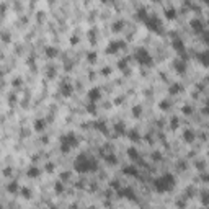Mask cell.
Masks as SVG:
<instances>
[{
	"label": "cell",
	"instance_id": "1",
	"mask_svg": "<svg viewBox=\"0 0 209 209\" xmlns=\"http://www.w3.org/2000/svg\"><path fill=\"white\" fill-rule=\"evenodd\" d=\"M175 186V176L172 173H163L154 180V189L157 193H167Z\"/></svg>",
	"mask_w": 209,
	"mask_h": 209
},
{
	"label": "cell",
	"instance_id": "2",
	"mask_svg": "<svg viewBox=\"0 0 209 209\" xmlns=\"http://www.w3.org/2000/svg\"><path fill=\"white\" fill-rule=\"evenodd\" d=\"M75 170L79 173H88V172H97L98 170V163L95 159L87 155H80L77 160H75Z\"/></svg>",
	"mask_w": 209,
	"mask_h": 209
},
{
	"label": "cell",
	"instance_id": "3",
	"mask_svg": "<svg viewBox=\"0 0 209 209\" xmlns=\"http://www.w3.org/2000/svg\"><path fill=\"white\" fill-rule=\"evenodd\" d=\"M77 144H79V137H77V134H75L74 131H69V132H66V134L61 137V149H62V152H69L70 149H74Z\"/></svg>",
	"mask_w": 209,
	"mask_h": 209
},
{
	"label": "cell",
	"instance_id": "4",
	"mask_svg": "<svg viewBox=\"0 0 209 209\" xmlns=\"http://www.w3.org/2000/svg\"><path fill=\"white\" fill-rule=\"evenodd\" d=\"M136 61L139 62V64H142V66H150L154 59H152V56L145 49H139L136 52Z\"/></svg>",
	"mask_w": 209,
	"mask_h": 209
},
{
	"label": "cell",
	"instance_id": "5",
	"mask_svg": "<svg viewBox=\"0 0 209 209\" xmlns=\"http://www.w3.org/2000/svg\"><path fill=\"white\" fill-rule=\"evenodd\" d=\"M41 175V170H39V167H36V165H31L28 170H26V176L28 178H38V176Z\"/></svg>",
	"mask_w": 209,
	"mask_h": 209
},
{
	"label": "cell",
	"instance_id": "6",
	"mask_svg": "<svg viewBox=\"0 0 209 209\" xmlns=\"http://www.w3.org/2000/svg\"><path fill=\"white\" fill-rule=\"evenodd\" d=\"M123 173L124 175H131V176H139V170L134 167V165H126L124 168H123Z\"/></svg>",
	"mask_w": 209,
	"mask_h": 209
},
{
	"label": "cell",
	"instance_id": "7",
	"mask_svg": "<svg viewBox=\"0 0 209 209\" xmlns=\"http://www.w3.org/2000/svg\"><path fill=\"white\" fill-rule=\"evenodd\" d=\"M46 124H48V121L46 119H36L34 121V131H38V132H41V131H44V128H46Z\"/></svg>",
	"mask_w": 209,
	"mask_h": 209
},
{
	"label": "cell",
	"instance_id": "8",
	"mask_svg": "<svg viewBox=\"0 0 209 209\" xmlns=\"http://www.w3.org/2000/svg\"><path fill=\"white\" fill-rule=\"evenodd\" d=\"M61 93L64 95V97H70L72 95V85L70 84H62L61 85Z\"/></svg>",
	"mask_w": 209,
	"mask_h": 209
},
{
	"label": "cell",
	"instance_id": "9",
	"mask_svg": "<svg viewBox=\"0 0 209 209\" xmlns=\"http://www.w3.org/2000/svg\"><path fill=\"white\" fill-rule=\"evenodd\" d=\"M173 48L178 51V54H183V52H185V44H183V41L178 39V38H176V39L173 41Z\"/></svg>",
	"mask_w": 209,
	"mask_h": 209
},
{
	"label": "cell",
	"instance_id": "10",
	"mask_svg": "<svg viewBox=\"0 0 209 209\" xmlns=\"http://www.w3.org/2000/svg\"><path fill=\"white\" fill-rule=\"evenodd\" d=\"M123 46V43H118V41H113L111 44H110V46L108 48H106V52H108V54H113V52H115V51L116 49H119V48H121Z\"/></svg>",
	"mask_w": 209,
	"mask_h": 209
},
{
	"label": "cell",
	"instance_id": "11",
	"mask_svg": "<svg viewBox=\"0 0 209 209\" xmlns=\"http://www.w3.org/2000/svg\"><path fill=\"white\" fill-rule=\"evenodd\" d=\"M20 185H18V183L16 181H11V183H8V185H7V191L8 193H18V191H20Z\"/></svg>",
	"mask_w": 209,
	"mask_h": 209
},
{
	"label": "cell",
	"instance_id": "12",
	"mask_svg": "<svg viewBox=\"0 0 209 209\" xmlns=\"http://www.w3.org/2000/svg\"><path fill=\"white\" fill-rule=\"evenodd\" d=\"M183 139H185L186 142H193V141H194V132H193L191 129L183 131Z\"/></svg>",
	"mask_w": 209,
	"mask_h": 209
},
{
	"label": "cell",
	"instance_id": "13",
	"mask_svg": "<svg viewBox=\"0 0 209 209\" xmlns=\"http://www.w3.org/2000/svg\"><path fill=\"white\" fill-rule=\"evenodd\" d=\"M181 90H183V87H181L180 84H172V87L168 88L170 95H178V93H180Z\"/></svg>",
	"mask_w": 209,
	"mask_h": 209
},
{
	"label": "cell",
	"instance_id": "14",
	"mask_svg": "<svg viewBox=\"0 0 209 209\" xmlns=\"http://www.w3.org/2000/svg\"><path fill=\"white\" fill-rule=\"evenodd\" d=\"M100 97H101V92L98 90V88H93V90H90V93H88V98H90L92 101L98 100Z\"/></svg>",
	"mask_w": 209,
	"mask_h": 209
},
{
	"label": "cell",
	"instance_id": "15",
	"mask_svg": "<svg viewBox=\"0 0 209 209\" xmlns=\"http://www.w3.org/2000/svg\"><path fill=\"white\" fill-rule=\"evenodd\" d=\"M175 69H176V72H178V74L185 72V62H181V61H176V62H175Z\"/></svg>",
	"mask_w": 209,
	"mask_h": 209
},
{
	"label": "cell",
	"instance_id": "16",
	"mask_svg": "<svg viewBox=\"0 0 209 209\" xmlns=\"http://www.w3.org/2000/svg\"><path fill=\"white\" fill-rule=\"evenodd\" d=\"M105 160L108 162L110 165H116V163H118V159H116L115 155H111V154L110 155H105Z\"/></svg>",
	"mask_w": 209,
	"mask_h": 209
},
{
	"label": "cell",
	"instance_id": "17",
	"mask_svg": "<svg viewBox=\"0 0 209 209\" xmlns=\"http://www.w3.org/2000/svg\"><path fill=\"white\" fill-rule=\"evenodd\" d=\"M54 191L57 193V194H61L62 191H64V183H62V181H57V183H56V185H54Z\"/></svg>",
	"mask_w": 209,
	"mask_h": 209
},
{
	"label": "cell",
	"instance_id": "18",
	"mask_svg": "<svg viewBox=\"0 0 209 209\" xmlns=\"http://www.w3.org/2000/svg\"><path fill=\"white\" fill-rule=\"evenodd\" d=\"M46 51H48V56H49V57H54V56L57 54V49H56V48H48Z\"/></svg>",
	"mask_w": 209,
	"mask_h": 209
},
{
	"label": "cell",
	"instance_id": "19",
	"mask_svg": "<svg viewBox=\"0 0 209 209\" xmlns=\"http://www.w3.org/2000/svg\"><path fill=\"white\" fill-rule=\"evenodd\" d=\"M159 108H160L162 111H167V110H168V101H165V100L160 101V106H159Z\"/></svg>",
	"mask_w": 209,
	"mask_h": 209
},
{
	"label": "cell",
	"instance_id": "20",
	"mask_svg": "<svg viewBox=\"0 0 209 209\" xmlns=\"http://www.w3.org/2000/svg\"><path fill=\"white\" fill-rule=\"evenodd\" d=\"M141 111H142V108H141V106H139V105L132 108V113H134V116H136V118H137L139 115H141Z\"/></svg>",
	"mask_w": 209,
	"mask_h": 209
},
{
	"label": "cell",
	"instance_id": "21",
	"mask_svg": "<svg viewBox=\"0 0 209 209\" xmlns=\"http://www.w3.org/2000/svg\"><path fill=\"white\" fill-rule=\"evenodd\" d=\"M176 15H175V10L172 8V10H167V18H172V20H173V18H175Z\"/></svg>",
	"mask_w": 209,
	"mask_h": 209
},
{
	"label": "cell",
	"instance_id": "22",
	"mask_svg": "<svg viewBox=\"0 0 209 209\" xmlns=\"http://www.w3.org/2000/svg\"><path fill=\"white\" fill-rule=\"evenodd\" d=\"M193 28H194V30H198V31H201V30H202V26H201V23H199V21H193Z\"/></svg>",
	"mask_w": 209,
	"mask_h": 209
},
{
	"label": "cell",
	"instance_id": "23",
	"mask_svg": "<svg viewBox=\"0 0 209 209\" xmlns=\"http://www.w3.org/2000/svg\"><path fill=\"white\" fill-rule=\"evenodd\" d=\"M2 38H3V43H10V36H8V34H5V33H3V34H2Z\"/></svg>",
	"mask_w": 209,
	"mask_h": 209
},
{
	"label": "cell",
	"instance_id": "24",
	"mask_svg": "<svg viewBox=\"0 0 209 209\" xmlns=\"http://www.w3.org/2000/svg\"><path fill=\"white\" fill-rule=\"evenodd\" d=\"M119 69H121V70H124V69H126V61H121V62H119Z\"/></svg>",
	"mask_w": 209,
	"mask_h": 209
},
{
	"label": "cell",
	"instance_id": "25",
	"mask_svg": "<svg viewBox=\"0 0 209 209\" xmlns=\"http://www.w3.org/2000/svg\"><path fill=\"white\" fill-rule=\"evenodd\" d=\"M21 191L25 194V198H30V191H28V189H21Z\"/></svg>",
	"mask_w": 209,
	"mask_h": 209
},
{
	"label": "cell",
	"instance_id": "26",
	"mask_svg": "<svg viewBox=\"0 0 209 209\" xmlns=\"http://www.w3.org/2000/svg\"><path fill=\"white\" fill-rule=\"evenodd\" d=\"M154 2H157V0H154Z\"/></svg>",
	"mask_w": 209,
	"mask_h": 209
}]
</instances>
